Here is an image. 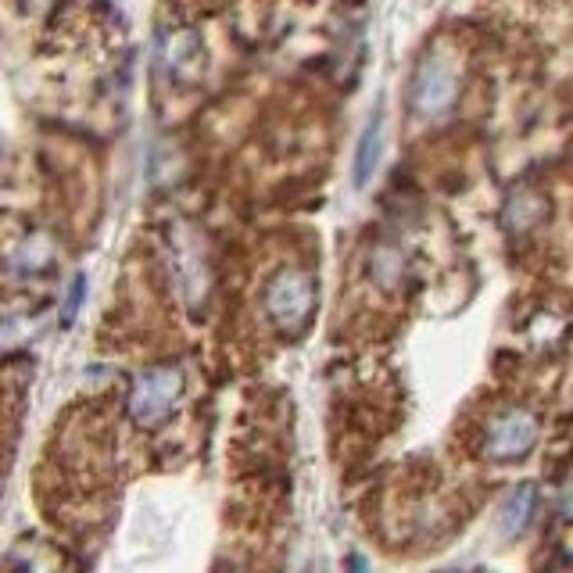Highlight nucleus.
Instances as JSON below:
<instances>
[{
  "instance_id": "obj_8",
  "label": "nucleus",
  "mask_w": 573,
  "mask_h": 573,
  "mask_svg": "<svg viewBox=\"0 0 573 573\" xmlns=\"http://www.w3.org/2000/svg\"><path fill=\"white\" fill-rule=\"evenodd\" d=\"M398 273H401V254L395 248H384V251L373 254V279H376V284L395 287Z\"/></svg>"
},
{
  "instance_id": "obj_6",
  "label": "nucleus",
  "mask_w": 573,
  "mask_h": 573,
  "mask_svg": "<svg viewBox=\"0 0 573 573\" xmlns=\"http://www.w3.org/2000/svg\"><path fill=\"white\" fill-rule=\"evenodd\" d=\"M534 502H538V491H534L531 484H520L516 491L509 495V502L502 509V531L520 534L523 527H527L531 516H534Z\"/></svg>"
},
{
  "instance_id": "obj_3",
  "label": "nucleus",
  "mask_w": 573,
  "mask_h": 573,
  "mask_svg": "<svg viewBox=\"0 0 573 573\" xmlns=\"http://www.w3.org/2000/svg\"><path fill=\"white\" fill-rule=\"evenodd\" d=\"M179 391H183V376H179V370H154V373H148V376H140L137 391H133V398H129L133 420L144 423V426L162 423L169 412H173Z\"/></svg>"
},
{
  "instance_id": "obj_2",
  "label": "nucleus",
  "mask_w": 573,
  "mask_h": 573,
  "mask_svg": "<svg viewBox=\"0 0 573 573\" xmlns=\"http://www.w3.org/2000/svg\"><path fill=\"white\" fill-rule=\"evenodd\" d=\"M456 97H459V83L452 65L441 54L423 58L416 76H412V108H416V115L423 119L445 115L456 104Z\"/></svg>"
},
{
  "instance_id": "obj_5",
  "label": "nucleus",
  "mask_w": 573,
  "mask_h": 573,
  "mask_svg": "<svg viewBox=\"0 0 573 573\" xmlns=\"http://www.w3.org/2000/svg\"><path fill=\"white\" fill-rule=\"evenodd\" d=\"M381 137H384V119H381V112H373L370 126H365L362 137H359L356 165H351V173H356V187H365V183L373 179L376 165H381Z\"/></svg>"
},
{
  "instance_id": "obj_4",
  "label": "nucleus",
  "mask_w": 573,
  "mask_h": 573,
  "mask_svg": "<svg viewBox=\"0 0 573 573\" xmlns=\"http://www.w3.org/2000/svg\"><path fill=\"white\" fill-rule=\"evenodd\" d=\"M534 445H538V420H534L531 412H506V416H498L491 423V431H487L484 452L487 459L509 462V459L527 456Z\"/></svg>"
},
{
  "instance_id": "obj_1",
  "label": "nucleus",
  "mask_w": 573,
  "mask_h": 573,
  "mask_svg": "<svg viewBox=\"0 0 573 573\" xmlns=\"http://www.w3.org/2000/svg\"><path fill=\"white\" fill-rule=\"evenodd\" d=\"M315 279L304 270H284L270 290H265V309H270V320L284 331L287 337L304 334V326L312 323L315 312Z\"/></svg>"
},
{
  "instance_id": "obj_7",
  "label": "nucleus",
  "mask_w": 573,
  "mask_h": 573,
  "mask_svg": "<svg viewBox=\"0 0 573 573\" xmlns=\"http://www.w3.org/2000/svg\"><path fill=\"white\" fill-rule=\"evenodd\" d=\"M538 215H541V201L531 198V194H516V198L509 201L506 212H502L509 229H527V226H534V219H538Z\"/></svg>"
}]
</instances>
